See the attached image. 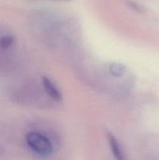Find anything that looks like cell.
<instances>
[{"label":"cell","instance_id":"277c9868","mask_svg":"<svg viewBox=\"0 0 159 160\" xmlns=\"http://www.w3.org/2000/svg\"><path fill=\"white\" fill-rule=\"evenodd\" d=\"M109 70L113 77H121L126 72V67L118 62H113L109 67Z\"/></svg>","mask_w":159,"mask_h":160},{"label":"cell","instance_id":"3957f363","mask_svg":"<svg viewBox=\"0 0 159 160\" xmlns=\"http://www.w3.org/2000/svg\"><path fill=\"white\" fill-rule=\"evenodd\" d=\"M108 141L109 146H110V149L112 151V155L114 157L117 159H123L124 156H123V152H122L121 147H120L119 143H118V140L115 138V136L111 133L108 134Z\"/></svg>","mask_w":159,"mask_h":160},{"label":"cell","instance_id":"5b68a950","mask_svg":"<svg viewBox=\"0 0 159 160\" xmlns=\"http://www.w3.org/2000/svg\"><path fill=\"white\" fill-rule=\"evenodd\" d=\"M14 38L11 35H5L0 38V48L6 49L13 44Z\"/></svg>","mask_w":159,"mask_h":160},{"label":"cell","instance_id":"7a4b0ae2","mask_svg":"<svg viewBox=\"0 0 159 160\" xmlns=\"http://www.w3.org/2000/svg\"><path fill=\"white\" fill-rule=\"evenodd\" d=\"M43 88L47 95L52 100L55 102H61L62 99V95L58 88L54 84V83L47 77H43L41 80Z\"/></svg>","mask_w":159,"mask_h":160},{"label":"cell","instance_id":"6da1fadb","mask_svg":"<svg viewBox=\"0 0 159 160\" xmlns=\"http://www.w3.org/2000/svg\"><path fill=\"white\" fill-rule=\"evenodd\" d=\"M25 140L27 146L38 156L47 157L52 153V144L46 136L41 133L35 131L27 133Z\"/></svg>","mask_w":159,"mask_h":160}]
</instances>
